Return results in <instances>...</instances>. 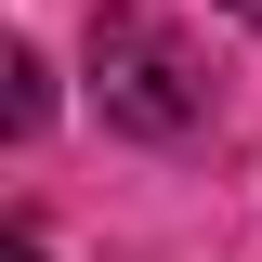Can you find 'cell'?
<instances>
[{
	"mask_svg": "<svg viewBox=\"0 0 262 262\" xmlns=\"http://www.w3.org/2000/svg\"><path fill=\"white\" fill-rule=\"evenodd\" d=\"M0 79H13V131H39V118H53V66H39L27 39H13V53H0Z\"/></svg>",
	"mask_w": 262,
	"mask_h": 262,
	"instance_id": "cell-2",
	"label": "cell"
},
{
	"mask_svg": "<svg viewBox=\"0 0 262 262\" xmlns=\"http://www.w3.org/2000/svg\"><path fill=\"white\" fill-rule=\"evenodd\" d=\"M223 13H249V27H262V0H223Z\"/></svg>",
	"mask_w": 262,
	"mask_h": 262,
	"instance_id": "cell-3",
	"label": "cell"
},
{
	"mask_svg": "<svg viewBox=\"0 0 262 262\" xmlns=\"http://www.w3.org/2000/svg\"><path fill=\"white\" fill-rule=\"evenodd\" d=\"M92 92L118 131H144V144H184L196 118H210V66H196L184 27H158V13H92Z\"/></svg>",
	"mask_w": 262,
	"mask_h": 262,
	"instance_id": "cell-1",
	"label": "cell"
},
{
	"mask_svg": "<svg viewBox=\"0 0 262 262\" xmlns=\"http://www.w3.org/2000/svg\"><path fill=\"white\" fill-rule=\"evenodd\" d=\"M0 262H39V249H27V236H13V249H0Z\"/></svg>",
	"mask_w": 262,
	"mask_h": 262,
	"instance_id": "cell-4",
	"label": "cell"
}]
</instances>
